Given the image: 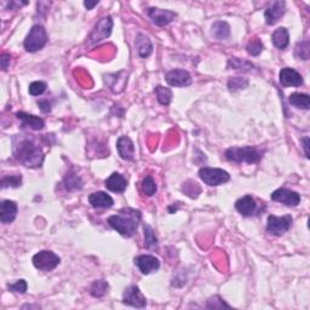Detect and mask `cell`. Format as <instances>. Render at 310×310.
I'll return each mask as SVG.
<instances>
[{"label": "cell", "mask_w": 310, "mask_h": 310, "mask_svg": "<svg viewBox=\"0 0 310 310\" xmlns=\"http://www.w3.org/2000/svg\"><path fill=\"white\" fill-rule=\"evenodd\" d=\"M89 203L95 209H109L113 206L114 200L104 191H96L89 197Z\"/></svg>", "instance_id": "d6986e66"}, {"label": "cell", "mask_w": 310, "mask_h": 310, "mask_svg": "<svg viewBox=\"0 0 310 310\" xmlns=\"http://www.w3.org/2000/svg\"><path fill=\"white\" fill-rule=\"evenodd\" d=\"M142 215L138 210L126 207V209H123L117 215L110 216L108 218V223L120 235L125 238H131L136 230H137Z\"/></svg>", "instance_id": "6da1fadb"}, {"label": "cell", "mask_w": 310, "mask_h": 310, "mask_svg": "<svg viewBox=\"0 0 310 310\" xmlns=\"http://www.w3.org/2000/svg\"><path fill=\"white\" fill-rule=\"evenodd\" d=\"M157 183L150 176H147L143 181H142V190L147 197H153L157 193Z\"/></svg>", "instance_id": "1f68e13d"}, {"label": "cell", "mask_w": 310, "mask_h": 310, "mask_svg": "<svg viewBox=\"0 0 310 310\" xmlns=\"http://www.w3.org/2000/svg\"><path fill=\"white\" fill-rule=\"evenodd\" d=\"M63 184H64V188H66L68 191L76 190V189H82L83 188L82 178H80L79 176H78L76 173H74V172H68L67 173V176L64 177Z\"/></svg>", "instance_id": "4316f807"}, {"label": "cell", "mask_w": 310, "mask_h": 310, "mask_svg": "<svg viewBox=\"0 0 310 310\" xmlns=\"http://www.w3.org/2000/svg\"><path fill=\"white\" fill-rule=\"evenodd\" d=\"M272 38H273V43H274V45L277 46L278 49H280V50H285V49L288 46V43H290L288 30L284 27L278 28V29L273 33Z\"/></svg>", "instance_id": "603a6c76"}, {"label": "cell", "mask_w": 310, "mask_h": 310, "mask_svg": "<svg viewBox=\"0 0 310 310\" xmlns=\"http://www.w3.org/2000/svg\"><path fill=\"white\" fill-rule=\"evenodd\" d=\"M46 90V84L44 82H34L29 85V94L32 96L43 95Z\"/></svg>", "instance_id": "74e56055"}, {"label": "cell", "mask_w": 310, "mask_h": 310, "mask_svg": "<svg viewBox=\"0 0 310 310\" xmlns=\"http://www.w3.org/2000/svg\"><path fill=\"white\" fill-rule=\"evenodd\" d=\"M128 187V181L120 173L114 172L109 176V178L105 179V188L109 189L110 191L114 193H123Z\"/></svg>", "instance_id": "ffe728a7"}, {"label": "cell", "mask_w": 310, "mask_h": 310, "mask_svg": "<svg viewBox=\"0 0 310 310\" xmlns=\"http://www.w3.org/2000/svg\"><path fill=\"white\" fill-rule=\"evenodd\" d=\"M303 141V147H304V150H305V157L309 158V150H308V147H309V137H304L302 139Z\"/></svg>", "instance_id": "b9f144b4"}, {"label": "cell", "mask_w": 310, "mask_h": 310, "mask_svg": "<svg viewBox=\"0 0 310 310\" xmlns=\"http://www.w3.org/2000/svg\"><path fill=\"white\" fill-rule=\"evenodd\" d=\"M48 40V33L45 28L40 24H35L29 30L27 38L24 39V49L28 52H36L44 48Z\"/></svg>", "instance_id": "277c9868"}, {"label": "cell", "mask_w": 310, "mask_h": 310, "mask_svg": "<svg viewBox=\"0 0 310 310\" xmlns=\"http://www.w3.org/2000/svg\"><path fill=\"white\" fill-rule=\"evenodd\" d=\"M21 183H22V177H21L20 175L6 176V177L2 178V187L3 188H8V187L17 188V187H20Z\"/></svg>", "instance_id": "e575fe53"}, {"label": "cell", "mask_w": 310, "mask_h": 310, "mask_svg": "<svg viewBox=\"0 0 310 310\" xmlns=\"http://www.w3.org/2000/svg\"><path fill=\"white\" fill-rule=\"evenodd\" d=\"M246 50L251 56H258L263 51V44L259 39L250 40L249 44L246 45Z\"/></svg>", "instance_id": "d590c367"}, {"label": "cell", "mask_w": 310, "mask_h": 310, "mask_svg": "<svg viewBox=\"0 0 310 310\" xmlns=\"http://www.w3.org/2000/svg\"><path fill=\"white\" fill-rule=\"evenodd\" d=\"M108 287H109V285H108L105 280H96L91 285V287H90V293H91V296L96 297V298H101V297H103L107 293Z\"/></svg>", "instance_id": "f1b7e54d"}, {"label": "cell", "mask_w": 310, "mask_h": 310, "mask_svg": "<svg viewBox=\"0 0 310 310\" xmlns=\"http://www.w3.org/2000/svg\"><path fill=\"white\" fill-rule=\"evenodd\" d=\"M225 158L232 163H247L256 164L262 159V151L253 147H232L225 150Z\"/></svg>", "instance_id": "3957f363"}, {"label": "cell", "mask_w": 310, "mask_h": 310, "mask_svg": "<svg viewBox=\"0 0 310 310\" xmlns=\"http://www.w3.org/2000/svg\"><path fill=\"white\" fill-rule=\"evenodd\" d=\"M17 216V204L11 200H4L0 204V221L4 224H10Z\"/></svg>", "instance_id": "2e32d148"}, {"label": "cell", "mask_w": 310, "mask_h": 310, "mask_svg": "<svg viewBox=\"0 0 310 310\" xmlns=\"http://www.w3.org/2000/svg\"><path fill=\"white\" fill-rule=\"evenodd\" d=\"M98 4V2H85L84 3V5L88 8V10H91V9H94V6H96Z\"/></svg>", "instance_id": "7bdbcfd3"}, {"label": "cell", "mask_w": 310, "mask_h": 310, "mask_svg": "<svg viewBox=\"0 0 310 310\" xmlns=\"http://www.w3.org/2000/svg\"><path fill=\"white\" fill-rule=\"evenodd\" d=\"M111 28H113V20H111V17L107 16L102 18L95 26L94 32H92L91 36H90V43L96 44V43L108 38L111 33Z\"/></svg>", "instance_id": "9c48e42d"}, {"label": "cell", "mask_w": 310, "mask_h": 310, "mask_svg": "<svg viewBox=\"0 0 310 310\" xmlns=\"http://www.w3.org/2000/svg\"><path fill=\"white\" fill-rule=\"evenodd\" d=\"M294 55H296V57H298L299 60H308L309 58V42L308 40L300 42L296 45Z\"/></svg>", "instance_id": "836d02e7"}, {"label": "cell", "mask_w": 310, "mask_h": 310, "mask_svg": "<svg viewBox=\"0 0 310 310\" xmlns=\"http://www.w3.org/2000/svg\"><path fill=\"white\" fill-rule=\"evenodd\" d=\"M228 67L230 68V69L239 70V72H250V70H252L253 68H255V64H252L249 61L241 60V58L231 57L229 58L228 61Z\"/></svg>", "instance_id": "d4e9b609"}, {"label": "cell", "mask_w": 310, "mask_h": 310, "mask_svg": "<svg viewBox=\"0 0 310 310\" xmlns=\"http://www.w3.org/2000/svg\"><path fill=\"white\" fill-rule=\"evenodd\" d=\"M17 119H20L22 122L23 126H28V128L33 129V130H42L44 129L45 122L42 119V118L32 115V114H27L23 113V111H18L16 114Z\"/></svg>", "instance_id": "44dd1931"}, {"label": "cell", "mask_w": 310, "mask_h": 310, "mask_svg": "<svg viewBox=\"0 0 310 310\" xmlns=\"http://www.w3.org/2000/svg\"><path fill=\"white\" fill-rule=\"evenodd\" d=\"M10 58H11V56L9 54H3L2 55V58H0V61H2V69L3 70H6L9 68V66H10Z\"/></svg>", "instance_id": "ab89813d"}, {"label": "cell", "mask_w": 310, "mask_h": 310, "mask_svg": "<svg viewBox=\"0 0 310 310\" xmlns=\"http://www.w3.org/2000/svg\"><path fill=\"white\" fill-rule=\"evenodd\" d=\"M292 217L290 215L277 217L274 215L268 217V223H266V230L275 237H281L285 232L290 230L291 225H292Z\"/></svg>", "instance_id": "52a82bcc"}, {"label": "cell", "mask_w": 310, "mask_h": 310, "mask_svg": "<svg viewBox=\"0 0 310 310\" xmlns=\"http://www.w3.org/2000/svg\"><path fill=\"white\" fill-rule=\"evenodd\" d=\"M249 86V80L245 79V78H231L228 82V89L230 91H238V90L246 89Z\"/></svg>", "instance_id": "d6a6232c"}, {"label": "cell", "mask_w": 310, "mask_h": 310, "mask_svg": "<svg viewBox=\"0 0 310 310\" xmlns=\"http://www.w3.org/2000/svg\"><path fill=\"white\" fill-rule=\"evenodd\" d=\"M212 34L216 39L224 40L229 38V35H230V27H229V24L227 22H222V21H219V22L213 23Z\"/></svg>", "instance_id": "484cf974"}, {"label": "cell", "mask_w": 310, "mask_h": 310, "mask_svg": "<svg viewBox=\"0 0 310 310\" xmlns=\"http://www.w3.org/2000/svg\"><path fill=\"white\" fill-rule=\"evenodd\" d=\"M148 16L151 20V22L157 26L163 27L166 26V24L171 23L176 17H177V14L173 11L170 10H163V9H158V8H150L148 9Z\"/></svg>", "instance_id": "8fae6325"}, {"label": "cell", "mask_w": 310, "mask_h": 310, "mask_svg": "<svg viewBox=\"0 0 310 310\" xmlns=\"http://www.w3.org/2000/svg\"><path fill=\"white\" fill-rule=\"evenodd\" d=\"M235 209L244 217H250L256 212L257 204L251 195H245L235 203Z\"/></svg>", "instance_id": "ac0fdd59"}, {"label": "cell", "mask_w": 310, "mask_h": 310, "mask_svg": "<svg viewBox=\"0 0 310 310\" xmlns=\"http://www.w3.org/2000/svg\"><path fill=\"white\" fill-rule=\"evenodd\" d=\"M135 264L138 266L139 270L142 272V274L148 275L150 273L157 272L160 268V262L157 257L149 256V255H143L139 256L135 259Z\"/></svg>", "instance_id": "5bb4252c"}, {"label": "cell", "mask_w": 310, "mask_h": 310, "mask_svg": "<svg viewBox=\"0 0 310 310\" xmlns=\"http://www.w3.org/2000/svg\"><path fill=\"white\" fill-rule=\"evenodd\" d=\"M288 102L296 108H300V109L308 110L310 107V98L309 95L306 94H299V92L292 94L288 98Z\"/></svg>", "instance_id": "cb8c5ba5"}, {"label": "cell", "mask_w": 310, "mask_h": 310, "mask_svg": "<svg viewBox=\"0 0 310 310\" xmlns=\"http://www.w3.org/2000/svg\"><path fill=\"white\" fill-rule=\"evenodd\" d=\"M144 246L149 250H158V238L150 225L144 224Z\"/></svg>", "instance_id": "83f0119b"}, {"label": "cell", "mask_w": 310, "mask_h": 310, "mask_svg": "<svg viewBox=\"0 0 310 310\" xmlns=\"http://www.w3.org/2000/svg\"><path fill=\"white\" fill-rule=\"evenodd\" d=\"M9 290L12 291V292L26 293V291H27V283L24 280H17L15 284L9 285Z\"/></svg>", "instance_id": "f35d334b"}, {"label": "cell", "mask_w": 310, "mask_h": 310, "mask_svg": "<svg viewBox=\"0 0 310 310\" xmlns=\"http://www.w3.org/2000/svg\"><path fill=\"white\" fill-rule=\"evenodd\" d=\"M199 177L203 179L210 187H217L223 183H227L230 179V176L227 171L215 167H203L199 170Z\"/></svg>", "instance_id": "5b68a950"}, {"label": "cell", "mask_w": 310, "mask_h": 310, "mask_svg": "<svg viewBox=\"0 0 310 310\" xmlns=\"http://www.w3.org/2000/svg\"><path fill=\"white\" fill-rule=\"evenodd\" d=\"M38 104H39L40 109H42L43 113H49V111H51V104H50V102H49L48 100L39 101Z\"/></svg>", "instance_id": "60d3db41"}, {"label": "cell", "mask_w": 310, "mask_h": 310, "mask_svg": "<svg viewBox=\"0 0 310 310\" xmlns=\"http://www.w3.org/2000/svg\"><path fill=\"white\" fill-rule=\"evenodd\" d=\"M117 148L122 159L130 161L135 159V145H133V142L128 136H122L118 139Z\"/></svg>", "instance_id": "e0dca14e"}, {"label": "cell", "mask_w": 310, "mask_h": 310, "mask_svg": "<svg viewBox=\"0 0 310 310\" xmlns=\"http://www.w3.org/2000/svg\"><path fill=\"white\" fill-rule=\"evenodd\" d=\"M123 303L126 305L130 306H135V308L143 309L147 305V300H145V297L142 294L141 291H139L138 286H130L124 291L123 294Z\"/></svg>", "instance_id": "ba28073f"}, {"label": "cell", "mask_w": 310, "mask_h": 310, "mask_svg": "<svg viewBox=\"0 0 310 310\" xmlns=\"http://www.w3.org/2000/svg\"><path fill=\"white\" fill-rule=\"evenodd\" d=\"M272 200L278 201V203L285 204L287 206H297L300 203V195L297 191L291 190V189L286 188H280L277 189L275 191H273L270 195Z\"/></svg>", "instance_id": "30bf717a"}, {"label": "cell", "mask_w": 310, "mask_h": 310, "mask_svg": "<svg viewBox=\"0 0 310 310\" xmlns=\"http://www.w3.org/2000/svg\"><path fill=\"white\" fill-rule=\"evenodd\" d=\"M285 11H286V4H285V2L273 3L269 8H266V10L264 12L266 24L273 26V24L277 23L278 21L284 16Z\"/></svg>", "instance_id": "9a60e30c"}, {"label": "cell", "mask_w": 310, "mask_h": 310, "mask_svg": "<svg viewBox=\"0 0 310 310\" xmlns=\"http://www.w3.org/2000/svg\"><path fill=\"white\" fill-rule=\"evenodd\" d=\"M135 46L137 49L138 56L142 58L149 57L151 51H153V45H151L149 38L145 36L144 34H138L137 38H136Z\"/></svg>", "instance_id": "7402d4cb"}, {"label": "cell", "mask_w": 310, "mask_h": 310, "mask_svg": "<svg viewBox=\"0 0 310 310\" xmlns=\"http://www.w3.org/2000/svg\"><path fill=\"white\" fill-rule=\"evenodd\" d=\"M182 190L184 191V194L187 195V197L191 198V199L198 198L199 197V194L201 193V188L199 187V184L194 181H188V182L183 183Z\"/></svg>", "instance_id": "4dcf8cb0"}, {"label": "cell", "mask_w": 310, "mask_h": 310, "mask_svg": "<svg viewBox=\"0 0 310 310\" xmlns=\"http://www.w3.org/2000/svg\"><path fill=\"white\" fill-rule=\"evenodd\" d=\"M155 94H157V98L158 101H159V103L163 105H169L172 100L171 90L164 88V86H157V88H155Z\"/></svg>", "instance_id": "f546056e"}, {"label": "cell", "mask_w": 310, "mask_h": 310, "mask_svg": "<svg viewBox=\"0 0 310 310\" xmlns=\"http://www.w3.org/2000/svg\"><path fill=\"white\" fill-rule=\"evenodd\" d=\"M279 78H280L281 85L285 86V88H288V86L298 88V86L303 85L302 75L297 70H294L293 68H283L279 73Z\"/></svg>", "instance_id": "4fadbf2b"}, {"label": "cell", "mask_w": 310, "mask_h": 310, "mask_svg": "<svg viewBox=\"0 0 310 310\" xmlns=\"http://www.w3.org/2000/svg\"><path fill=\"white\" fill-rule=\"evenodd\" d=\"M61 258L52 251H40L33 257V264L42 272H51L60 264Z\"/></svg>", "instance_id": "8992f818"}, {"label": "cell", "mask_w": 310, "mask_h": 310, "mask_svg": "<svg viewBox=\"0 0 310 310\" xmlns=\"http://www.w3.org/2000/svg\"><path fill=\"white\" fill-rule=\"evenodd\" d=\"M14 154L17 160L28 167H40L44 160L42 148L34 144L30 139H22L20 143L15 144Z\"/></svg>", "instance_id": "7a4b0ae2"}, {"label": "cell", "mask_w": 310, "mask_h": 310, "mask_svg": "<svg viewBox=\"0 0 310 310\" xmlns=\"http://www.w3.org/2000/svg\"><path fill=\"white\" fill-rule=\"evenodd\" d=\"M206 308H217V309H222V308H230V305L227 304V303L223 300L219 296H213L211 297L210 299H207L206 303Z\"/></svg>", "instance_id": "8d00e7d4"}, {"label": "cell", "mask_w": 310, "mask_h": 310, "mask_svg": "<svg viewBox=\"0 0 310 310\" xmlns=\"http://www.w3.org/2000/svg\"><path fill=\"white\" fill-rule=\"evenodd\" d=\"M166 82L175 88H185L191 84V76L184 69H173L166 74Z\"/></svg>", "instance_id": "7c38bea8"}]
</instances>
